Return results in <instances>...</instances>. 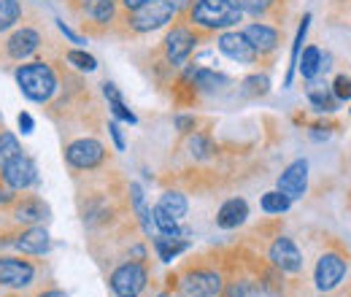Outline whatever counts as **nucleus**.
<instances>
[{"mask_svg": "<svg viewBox=\"0 0 351 297\" xmlns=\"http://www.w3.org/2000/svg\"><path fill=\"white\" fill-rule=\"evenodd\" d=\"M103 95L108 97V106H111V111H114V117H117V119H122V122H128V125H135V122H138V119H135V114L125 106V100H122V95H119L117 84L106 82V84H103Z\"/></svg>", "mask_w": 351, "mask_h": 297, "instance_id": "412c9836", "label": "nucleus"}, {"mask_svg": "<svg viewBox=\"0 0 351 297\" xmlns=\"http://www.w3.org/2000/svg\"><path fill=\"white\" fill-rule=\"evenodd\" d=\"M332 95H335L338 100H351V79L338 76L335 84H332Z\"/></svg>", "mask_w": 351, "mask_h": 297, "instance_id": "72a5a7b5", "label": "nucleus"}, {"mask_svg": "<svg viewBox=\"0 0 351 297\" xmlns=\"http://www.w3.org/2000/svg\"><path fill=\"white\" fill-rule=\"evenodd\" d=\"M38 297H68L62 289H46V292H41Z\"/></svg>", "mask_w": 351, "mask_h": 297, "instance_id": "79ce46f5", "label": "nucleus"}, {"mask_svg": "<svg viewBox=\"0 0 351 297\" xmlns=\"http://www.w3.org/2000/svg\"><path fill=\"white\" fill-rule=\"evenodd\" d=\"M154 249H157V254H160L162 262H173L181 252L189 249V243H186L184 238H173V235H162V233H160V235L154 238Z\"/></svg>", "mask_w": 351, "mask_h": 297, "instance_id": "aec40b11", "label": "nucleus"}, {"mask_svg": "<svg viewBox=\"0 0 351 297\" xmlns=\"http://www.w3.org/2000/svg\"><path fill=\"white\" fill-rule=\"evenodd\" d=\"M243 11L238 8L235 0H192L189 5V19L195 27L203 30H224L238 25Z\"/></svg>", "mask_w": 351, "mask_h": 297, "instance_id": "f03ea898", "label": "nucleus"}, {"mask_svg": "<svg viewBox=\"0 0 351 297\" xmlns=\"http://www.w3.org/2000/svg\"><path fill=\"white\" fill-rule=\"evenodd\" d=\"M11 246H16L22 254H46L51 249V238H49V230L41 224H30V227H22L19 233L11 235Z\"/></svg>", "mask_w": 351, "mask_h": 297, "instance_id": "9b49d317", "label": "nucleus"}, {"mask_svg": "<svg viewBox=\"0 0 351 297\" xmlns=\"http://www.w3.org/2000/svg\"><path fill=\"white\" fill-rule=\"evenodd\" d=\"M14 79L19 84V92L33 103H49L54 97V92H57V73L44 60L22 62L14 71Z\"/></svg>", "mask_w": 351, "mask_h": 297, "instance_id": "f257e3e1", "label": "nucleus"}, {"mask_svg": "<svg viewBox=\"0 0 351 297\" xmlns=\"http://www.w3.org/2000/svg\"><path fill=\"white\" fill-rule=\"evenodd\" d=\"M346 276V259L341 254H322V259L316 262V287L322 292L335 289Z\"/></svg>", "mask_w": 351, "mask_h": 297, "instance_id": "f8f14e48", "label": "nucleus"}, {"mask_svg": "<svg viewBox=\"0 0 351 297\" xmlns=\"http://www.w3.org/2000/svg\"><path fill=\"white\" fill-rule=\"evenodd\" d=\"M189 152H192V157H197V160H208L211 154H214V141L208 138V135H195L192 141H189Z\"/></svg>", "mask_w": 351, "mask_h": 297, "instance_id": "c756f323", "label": "nucleus"}, {"mask_svg": "<svg viewBox=\"0 0 351 297\" xmlns=\"http://www.w3.org/2000/svg\"><path fill=\"white\" fill-rule=\"evenodd\" d=\"M308 189V163L306 160H298L292 163L289 168L281 173L278 178V192H284L289 200H298L303 198Z\"/></svg>", "mask_w": 351, "mask_h": 297, "instance_id": "dca6fc26", "label": "nucleus"}, {"mask_svg": "<svg viewBox=\"0 0 351 297\" xmlns=\"http://www.w3.org/2000/svg\"><path fill=\"white\" fill-rule=\"evenodd\" d=\"M14 198H16V195H14V192L3 184V178H0V206H11V203H14Z\"/></svg>", "mask_w": 351, "mask_h": 297, "instance_id": "58836bf2", "label": "nucleus"}, {"mask_svg": "<svg viewBox=\"0 0 351 297\" xmlns=\"http://www.w3.org/2000/svg\"><path fill=\"white\" fill-rule=\"evenodd\" d=\"M243 86H249V89H246L249 95H265V92H267V79H265V76H252V79L243 82Z\"/></svg>", "mask_w": 351, "mask_h": 297, "instance_id": "f704fd0d", "label": "nucleus"}, {"mask_svg": "<svg viewBox=\"0 0 351 297\" xmlns=\"http://www.w3.org/2000/svg\"><path fill=\"white\" fill-rule=\"evenodd\" d=\"M235 3H238V8H241V11L254 14V16L265 14V11L273 5V0H235Z\"/></svg>", "mask_w": 351, "mask_h": 297, "instance_id": "473e14b6", "label": "nucleus"}, {"mask_svg": "<svg viewBox=\"0 0 351 297\" xmlns=\"http://www.w3.org/2000/svg\"><path fill=\"white\" fill-rule=\"evenodd\" d=\"M117 297H138V295H117Z\"/></svg>", "mask_w": 351, "mask_h": 297, "instance_id": "c03bdc74", "label": "nucleus"}, {"mask_svg": "<svg viewBox=\"0 0 351 297\" xmlns=\"http://www.w3.org/2000/svg\"><path fill=\"white\" fill-rule=\"evenodd\" d=\"M65 60L76 68V71H82V73H92L95 68H97V60L87 54V51H82V49H71V51H65Z\"/></svg>", "mask_w": 351, "mask_h": 297, "instance_id": "c85d7f7f", "label": "nucleus"}, {"mask_svg": "<svg viewBox=\"0 0 351 297\" xmlns=\"http://www.w3.org/2000/svg\"><path fill=\"white\" fill-rule=\"evenodd\" d=\"M181 292L184 297H217L221 292V276L206 268L189 270L181 278Z\"/></svg>", "mask_w": 351, "mask_h": 297, "instance_id": "6e6552de", "label": "nucleus"}, {"mask_svg": "<svg viewBox=\"0 0 351 297\" xmlns=\"http://www.w3.org/2000/svg\"><path fill=\"white\" fill-rule=\"evenodd\" d=\"M106 160V146L95 138H79L68 143L65 149V163L76 170H95L103 165Z\"/></svg>", "mask_w": 351, "mask_h": 297, "instance_id": "39448f33", "label": "nucleus"}, {"mask_svg": "<svg viewBox=\"0 0 351 297\" xmlns=\"http://www.w3.org/2000/svg\"><path fill=\"white\" fill-rule=\"evenodd\" d=\"M22 16V3L19 0H0V33L11 30Z\"/></svg>", "mask_w": 351, "mask_h": 297, "instance_id": "393cba45", "label": "nucleus"}, {"mask_svg": "<svg viewBox=\"0 0 351 297\" xmlns=\"http://www.w3.org/2000/svg\"><path fill=\"white\" fill-rule=\"evenodd\" d=\"M171 3L176 5V11H178V8H186V5H192V0H171Z\"/></svg>", "mask_w": 351, "mask_h": 297, "instance_id": "37998d69", "label": "nucleus"}, {"mask_svg": "<svg viewBox=\"0 0 351 297\" xmlns=\"http://www.w3.org/2000/svg\"><path fill=\"white\" fill-rule=\"evenodd\" d=\"M173 16L176 5L171 0H149L146 5L130 11L128 25H130L132 33H152V30H160L162 25H168Z\"/></svg>", "mask_w": 351, "mask_h": 297, "instance_id": "7ed1b4c3", "label": "nucleus"}, {"mask_svg": "<svg viewBox=\"0 0 351 297\" xmlns=\"http://www.w3.org/2000/svg\"><path fill=\"white\" fill-rule=\"evenodd\" d=\"M0 128H3V119H0Z\"/></svg>", "mask_w": 351, "mask_h": 297, "instance_id": "49530a36", "label": "nucleus"}, {"mask_svg": "<svg viewBox=\"0 0 351 297\" xmlns=\"http://www.w3.org/2000/svg\"><path fill=\"white\" fill-rule=\"evenodd\" d=\"M289 206H292V200H289L284 192H278V189L265 192L263 195V211L265 213H284V211H289Z\"/></svg>", "mask_w": 351, "mask_h": 297, "instance_id": "cd10ccee", "label": "nucleus"}, {"mask_svg": "<svg viewBox=\"0 0 351 297\" xmlns=\"http://www.w3.org/2000/svg\"><path fill=\"white\" fill-rule=\"evenodd\" d=\"M195 46H197L195 30L186 27V25H176L165 38V57H168L171 65H184L189 60V54L195 51Z\"/></svg>", "mask_w": 351, "mask_h": 297, "instance_id": "1a4fd4ad", "label": "nucleus"}, {"mask_svg": "<svg viewBox=\"0 0 351 297\" xmlns=\"http://www.w3.org/2000/svg\"><path fill=\"white\" fill-rule=\"evenodd\" d=\"M57 27L62 30V36H65V38H71V41H73V43H82V38H79V36H76V33H73L71 27H65L62 22H57Z\"/></svg>", "mask_w": 351, "mask_h": 297, "instance_id": "ea45409f", "label": "nucleus"}, {"mask_svg": "<svg viewBox=\"0 0 351 297\" xmlns=\"http://www.w3.org/2000/svg\"><path fill=\"white\" fill-rule=\"evenodd\" d=\"M308 100L319 108V111H335L338 106V97L330 92L327 84H311L308 86Z\"/></svg>", "mask_w": 351, "mask_h": 297, "instance_id": "b1692460", "label": "nucleus"}, {"mask_svg": "<svg viewBox=\"0 0 351 297\" xmlns=\"http://www.w3.org/2000/svg\"><path fill=\"white\" fill-rule=\"evenodd\" d=\"M36 281V265L22 257L0 254V287L5 289H25Z\"/></svg>", "mask_w": 351, "mask_h": 297, "instance_id": "423d86ee", "label": "nucleus"}, {"mask_svg": "<svg viewBox=\"0 0 351 297\" xmlns=\"http://www.w3.org/2000/svg\"><path fill=\"white\" fill-rule=\"evenodd\" d=\"M82 14H84V27L87 25H97V27H106L114 22L117 16V0H84L82 5Z\"/></svg>", "mask_w": 351, "mask_h": 297, "instance_id": "f3484780", "label": "nucleus"}, {"mask_svg": "<svg viewBox=\"0 0 351 297\" xmlns=\"http://www.w3.org/2000/svg\"><path fill=\"white\" fill-rule=\"evenodd\" d=\"M221 297H257V289L249 281H230L219 292Z\"/></svg>", "mask_w": 351, "mask_h": 297, "instance_id": "2f4dec72", "label": "nucleus"}, {"mask_svg": "<svg viewBox=\"0 0 351 297\" xmlns=\"http://www.w3.org/2000/svg\"><path fill=\"white\" fill-rule=\"evenodd\" d=\"M217 43H219L221 54H227V57H230V60H235V62L252 65V62L257 60V51L252 49V43L246 41V36H243V33H238V30L221 33Z\"/></svg>", "mask_w": 351, "mask_h": 297, "instance_id": "2eb2a0df", "label": "nucleus"}, {"mask_svg": "<svg viewBox=\"0 0 351 297\" xmlns=\"http://www.w3.org/2000/svg\"><path fill=\"white\" fill-rule=\"evenodd\" d=\"M149 273L141 262H125L111 273V289L114 295H141L146 289Z\"/></svg>", "mask_w": 351, "mask_h": 297, "instance_id": "0eeeda50", "label": "nucleus"}, {"mask_svg": "<svg viewBox=\"0 0 351 297\" xmlns=\"http://www.w3.org/2000/svg\"><path fill=\"white\" fill-rule=\"evenodd\" d=\"M243 36H246V41L252 43V49H254L257 54H270V51H276V46H278V30L270 27V25H263V22L249 25V27L243 30Z\"/></svg>", "mask_w": 351, "mask_h": 297, "instance_id": "a211bd4d", "label": "nucleus"}, {"mask_svg": "<svg viewBox=\"0 0 351 297\" xmlns=\"http://www.w3.org/2000/svg\"><path fill=\"white\" fill-rule=\"evenodd\" d=\"M270 262L278 268V270H284V273H298L300 268H303V257H300V249L292 243V238H276L273 241V246H270Z\"/></svg>", "mask_w": 351, "mask_h": 297, "instance_id": "4468645a", "label": "nucleus"}, {"mask_svg": "<svg viewBox=\"0 0 351 297\" xmlns=\"http://www.w3.org/2000/svg\"><path fill=\"white\" fill-rule=\"evenodd\" d=\"M192 84L197 86L200 92H217L227 84V76H221L217 71H208V68H200L192 73Z\"/></svg>", "mask_w": 351, "mask_h": 297, "instance_id": "5701e85b", "label": "nucleus"}, {"mask_svg": "<svg viewBox=\"0 0 351 297\" xmlns=\"http://www.w3.org/2000/svg\"><path fill=\"white\" fill-rule=\"evenodd\" d=\"M0 178L11 192H25L38 184V168L27 154H16L11 163L0 168Z\"/></svg>", "mask_w": 351, "mask_h": 297, "instance_id": "20e7f679", "label": "nucleus"}, {"mask_svg": "<svg viewBox=\"0 0 351 297\" xmlns=\"http://www.w3.org/2000/svg\"><path fill=\"white\" fill-rule=\"evenodd\" d=\"M195 117H176V128L181 130V132H192L195 130Z\"/></svg>", "mask_w": 351, "mask_h": 297, "instance_id": "e433bc0d", "label": "nucleus"}, {"mask_svg": "<svg viewBox=\"0 0 351 297\" xmlns=\"http://www.w3.org/2000/svg\"><path fill=\"white\" fill-rule=\"evenodd\" d=\"M246 216H249L246 200H243V198H232V200H227V203L219 209V213H217V224H219L221 230H235L238 224L246 222Z\"/></svg>", "mask_w": 351, "mask_h": 297, "instance_id": "6ab92c4d", "label": "nucleus"}, {"mask_svg": "<svg viewBox=\"0 0 351 297\" xmlns=\"http://www.w3.org/2000/svg\"><path fill=\"white\" fill-rule=\"evenodd\" d=\"M41 49V33L36 27H19L8 36L5 41V57L14 62H25L30 60L36 51Z\"/></svg>", "mask_w": 351, "mask_h": 297, "instance_id": "9d476101", "label": "nucleus"}, {"mask_svg": "<svg viewBox=\"0 0 351 297\" xmlns=\"http://www.w3.org/2000/svg\"><path fill=\"white\" fill-rule=\"evenodd\" d=\"M157 209L165 213V216H171L176 222H181L184 216H186V198L181 195V192H165L162 198H160V203H157Z\"/></svg>", "mask_w": 351, "mask_h": 297, "instance_id": "4be33fe9", "label": "nucleus"}, {"mask_svg": "<svg viewBox=\"0 0 351 297\" xmlns=\"http://www.w3.org/2000/svg\"><path fill=\"white\" fill-rule=\"evenodd\" d=\"M154 216V227L162 233V235H173V238H181V227H178V222L171 219V216H165V213L160 211V209H154L152 211Z\"/></svg>", "mask_w": 351, "mask_h": 297, "instance_id": "7c9ffc66", "label": "nucleus"}, {"mask_svg": "<svg viewBox=\"0 0 351 297\" xmlns=\"http://www.w3.org/2000/svg\"><path fill=\"white\" fill-rule=\"evenodd\" d=\"M160 297H171V295H160Z\"/></svg>", "mask_w": 351, "mask_h": 297, "instance_id": "a18cd8bd", "label": "nucleus"}, {"mask_svg": "<svg viewBox=\"0 0 351 297\" xmlns=\"http://www.w3.org/2000/svg\"><path fill=\"white\" fill-rule=\"evenodd\" d=\"M16 154H22V146H19L16 135L0 128V168H3L5 163H11Z\"/></svg>", "mask_w": 351, "mask_h": 297, "instance_id": "bb28decb", "label": "nucleus"}, {"mask_svg": "<svg viewBox=\"0 0 351 297\" xmlns=\"http://www.w3.org/2000/svg\"><path fill=\"white\" fill-rule=\"evenodd\" d=\"M8 209H11V216H14L19 224H25V227L41 224V222L49 219V206H46L41 198H36V195L14 198V203H11Z\"/></svg>", "mask_w": 351, "mask_h": 297, "instance_id": "ddd939ff", "label": "nucleus"}, {"mask_svg": "<svg viewBox=\"0 0 351 297\" xmlns=\"http://www.w3.org/2000/svg\"><path fill=\"white\" fill-rule=\"evenodd\" d=\"M149 0H122V5L128 8V11H135V8H141V5H146Z\"/></svg>", "mask_w": 351, "mask_h": 297, "instance_id": "a19ab883", "label": "nucleus"}, {"mask_svg": "<svg viewBox=\"0 0 351 297\" xmlns=\"http://www.w3.org/2000/svg\"><path fill=\"white\" fill-rule=\"evenodd\" d=\"M298 68H300L303 79H313L322 71V51L316 46H308L303 51V60H298Z\"/></svg>", "mask_w": 351, "mask_h": 297, "instance_id": "a878e982", "label": "nucleus"}, {"mask_svg": "<svg viewBox=\"0 0 351 297\" xmlns=\"http://www.w3.org/2000/svg\"><path fill=\"white\" fill-rule=\"evenodd\" d=\"M108 130H111V138H114L117 149L122 152V149H125V138H122V130H119V125H117V122H111V125H108Z\"/></svg>", "mask_w": 351, "mask_h": 297, "instance_id": "4c0bfd02", "label": "nucleus"}, {"mask_svg": "<svg viewBox=\"0 0 351 297\" xmlns=\"http://www.w3.org/2000/svg\"><path fill=\"white\" fill-rule=\"evenodd\" d=\"M16 122H19V130L27 135V132H33V128H36V122H33V117L27 114V111H22L19 117H16Z\"/></svg>", "mask_w": 351, "mask_h": 297, "instance_id": "c9c22d12", "label": "nucleus"}]
</instances>
